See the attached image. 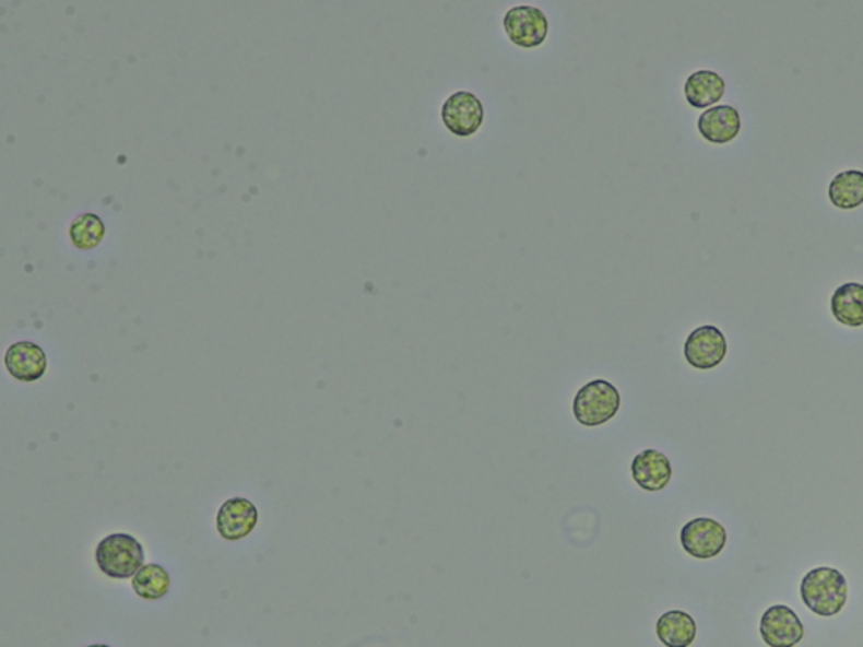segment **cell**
<instances>
[{
  "label": "cell",
  "mask_w": 863,
  "mask_h": 647,
  "mask_svg": "<svg viewBox=\"0 0 863 647\" xmlns=\"http://www.w3.org/2000/svg\"><path fill=\"white\" fill-rule=\"evenodd\" d=\"M801 597L809 611L821 617L840 614L849 599L847 578L831 566H818L801 580Z\"/></svg>",
  "instance_id": "obj_1"
},
{
  "label": "cell",
  "mask_w": 863,
  "mask_h": 647,
  "mask_svg": "<svg viewBox=\"0 0 863 647\" xmlns=\"http://www.w3.org/2000/svg\"><path fill=\"white\" fill-rule=\"evenodd\" d=\"M96 565L102 574L115 580L135 577L145 562L144 549L137 538L115 533L104 538L95 552Z\"/></svg>",
  "instance_id": "obj_2"
},
{
  "label": "cell",
  "mask_w": 863,
  "mask_h": 647,
  "mask_svg": "<svg viewBox=\"0 0 863 647\" xmlns=\"http://www.w3.org/2000/svg\"><path fill=\"white\" fill-rule=\"evenodd\" d=\"M620 409L619 390L613 383L594 379L577 391L574 398V416L583 427H601L613 420Z\"/></svg>",
  "instance_id": "obj_3"
},
{
  "label": "cell",
  "mask_w": 863,
  "mask_h": 647,
  "mask_svg": "<svg viewBox=\"0 0 863 647\" xmlns=\"http://www.w3.org/2000/svg\"><path fill=\"white\" fill-rule=\"evenodd\" d=\"M679 541L683 550L694 558H716L728 544V531L716 519H691L683 526Z\"/></svg>",
  "instance_id": "obj_4"
},
{
  "label": "cell",
  "mask_w": 863,
  "mask_h": 647,
  "mask_svg": "<svg viewBox=\"0 0 863 647\" xmlns=\"http://www.w3.org/2000/svg\"><path fill=\"white\" fill-rule=\"evenodd\" d=\"M509 40L521 48H536L548 36V19L533 5H517L509 9L503 19Z\"/></svg>",
  "instance_id": "obj_5"
},
{
  "label": "cell",
  "mask_w": 863,
  "mask_h": 647,
  "mask_svg": "<svg viewBox=\"0 0 863 647\" xmlns=\"http://www.w3.org/2000/svg\"><path fill=\"white\" fill-rule=\"evenodd\" d=\"M728 339L716 326L695 329L685 342V357L697 369H713L728 356Z\"/></svg>",
  "instance_id": "obj_6"
},
{
  "label": "cell",
  "mask_w": 863,
  "mask_h": 647,
  "mask_svg": "<svg viewBox=\"0 0 863 647\" xmlns=\"http://www.w3.org/2000/svg\"><path fill=\"white\" fill-rule=\"evenodd\" d=\"M760 636L769 647H796L803 640L804 625L788 605H772L760 619Z\"/></svg>",
  "instance_id": "obj_7"
},
{
  "label": "cell",
  "mask_w": 863,
  "mask_h": 647,
  "mask_svg": "<svg viewBox=\"0 0 863 647\" xmlns=\"http://www.w3.org/2000/svg\"><path fill=\"white\" fill-rule=\"evenodd\" d=\"M444 126L458 137H471L480 130L484 120L481 99L471 92H456L442 107Z\"/></svg>",
  "instance_id": "obj_8"
},
{
  "label": "cell",
  "mask_w": 863,
  "mask_h": 647,
  "mask_svg": "<svg viewBox=\"0 0 863 647\" xmlns=\"http://www.w3.org/2000/svg\"><path fill=\"white\" fill-rule=\"evenodd\" d=\"M257 525H259V509L245 497L226 501L216 515V530L226 541L244 540Z\"/></svg>",
  "instance_id": "obj_9"
},
{
  "label": "cell",
  "mask_w": 863,
  "mask_h": 647,
  "mask_svg": "<svg viewBox=\"0 0 863 647\" xmlns=\"http://www.w3.org/2000/svg\"><path fill=\"white\" fill-rule=\"evenodd\" d=\"M5 368L19 381H37L45 376L48 360L43 348L34 342H15L5 353Z\"/></svg>",
  "instance_id": "obj_10"
},
{
  "label": "cell",
  "mask_w": 863,
  "mask_h": 647,
  "mask_svg": "<svg viewBox=\"0 0 863 647\" xmlns=\"http://www.w3.org/2000/svg\"><path fill=\"white\" fill-rule=\"evenodd\" d=\"M633 479L641 490L658 493L672 481V462L664 454L654 449L645 450L633 459Z\"/></svg>",
  "instance_id": "obj_11"
},
{
  "label": "cell",
  "mask_w": 863,
  "mask_h": 647,
  "mask_svg": "<svg viewBox=\"0 0 863 647\" xmlns=\"http://www.w3.org/2000/svg\"><path fill=\"white\" fill-rule=\"evenodd\" d=\"M741 115L731 105L707 108L698 118V130L712 144H729L741 132Z\"/></svg>",
  "instance_id": "obj_12"
},
{
  "label": "cell",
  "mask_w": 863,
  "mask_h": 647,
  "mask_svg": "<svg viewBox=\"0 0 863 647\" xmlns=\"http://www.w3.org/2000/svg\"><path fill=\"white\" fill-rule=\"evenodd\" d=\"M725 81L716 71H695L685 83L686 102L694 108H709L722 99Z\"/></svg>",
  "instance_id": "obj_13"
},
{
  "label": "cell",
  "mask_w": 863,
  "mask_h": 647,
  "mask_svg": "<svg viewBox=\"0 0 863 647\" xmlns=\"http://www.w3.org/2000/svg\"><path fill=\"white\" fill-rule=\"evenodd\" d=\"M831 314L849 328L863 326V283H843L831 297Z\"/></svg>",
  "instance_id": "obj_14"
},
{
  "label": "cell",
  "mask_w": 863,
  "mask_h": 647,
  "mask_svg": "<svg viewBox=\"0 0 863 647\" xmlns=\"http://www.w3.org/2000/svg\"><path fill=\"white\" fill-rule=\"evenodd\" d=\"M657 636L666 647H690L697 637V624L686 612L670 611L658 619Z\"/></svg>",
  "instance_id": "obj_15"
},
{
  "label": "cell",
  "mask_w": 863,
  "mask_h": 647,
  "mask_svg": "<svg viewBox=\"0 0 863 647\" xmlns=\"http://www.w3.org/2000/svg\"><path fill=\"white\" fill-rule=\"evenodd\" d=\"M828 196L840 210H855L863 204L862 170H846L831 180Z\"/></svg>",
  "instance_id": "obj_16"
},
{
  "label": "cell",
  "mask_w": 863,
  "mask_h": 647,
  "mask_svg": "<svg viewBox=\"0 0 863 647\" xmlns=\"http://www.w3.org/2000/svg\"><path fill=\"white\" fill-rule=\"evenodd\" d=\"M132 589L141 599H163L170 589L169 574L164 566L149 563L137 572L135 577H132Z\"/></svg>",
  "instance_id": "obj_17"
},
{
  "label": "cell",
  "mask_w": 863,
  "mask_h": 647,
  "mask_svg": "<svg viewBox=\"0 0 863 647\" xmlns=\"http://www.w3.org/2000/svg\"><path fill=\"white\" fill-rule=\"evenodd\" d=\"M71 242L74 247L82 248V250H92L98 247L105 236V225L101 216L96 214H82L73 221L70 228Z\"/></svg>",
  "instance_id": "obj_18"
},
{
  "label": "cell",
  "mask_w": 863,
  "mask_h": 647,
  "mask_svg": "<svg viewBox=\"0 0 863 647\" xmlns=\"http://www.w3.org/2000/svg\"><path fill=\"white\" fill-rule=\"evenodd\" d=\"M88 647H110V646H107V644H93V646H88Z\"/></svg>",
  "instance_id": "obj_19"
}]
</instances>
